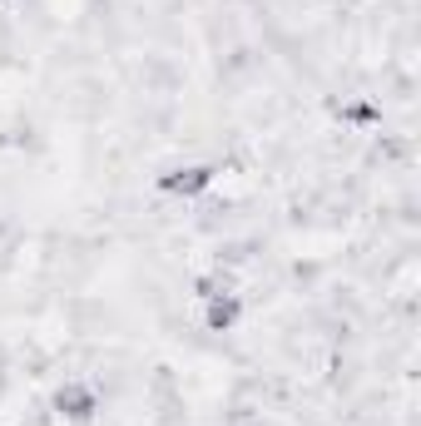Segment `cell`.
Wrapping results in <instances>:
<instances>
[{"label":"cell","mask_w":421,"mask_h":426,"mask_svg":"<svg viewBox=\"0 0 421 426\" xmlns=\"http://www.w3.org/2000/svg\"><path fill=\"white\" fill-rule=\"evenodd\" d=\"M60 407H70V417H90L95 402H90L85 392H60Z\"/></svg>","instance_id":"1"},{"label":"cell","mask_w":421,"mask_h":426,"mask_svg":"<svg viewBox=\"0 0 421 426\" xmlns=\"http://www.w3.org/2000/svg\"><path fill=\"white\" fill-rule=\"evenodd\" d=\"M233 313H238V308H233L228 298H218V303L209 308V327H228V322H233Z\"/></svg>","instance_id":"2"}]
</instances>
